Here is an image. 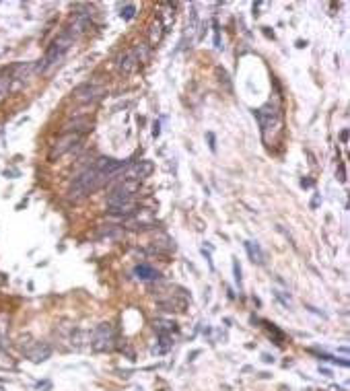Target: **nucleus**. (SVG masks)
I'll return each instance as SVG.
<instances>
[{"mask_svg":"<svg viewBox=\"0 0 350 391\" xmlns=\"http://www.w3.org/2000/svg\"><path fill=\"white\" fill-rule=\"evenodd\" d=\"M253 116L259 122L261 128V138L268 146L278 144L284 132V122H282V107L276 101H268L266 105H261L259 110L253 112Z\"/></svg>","mask_w":350,"mask_h":391,"instance_id":"obj_1","label":"nucleus"},{"mask_svg":"<svg viewBox=\"0 0 350 391\" xmlns=\"http://www.w3.org/2000/svg\"><path fill=\"white\" fill-rule=\"evenodd\" d=\"M107 181H112V175H107L105 171H99L95 167H89V169H84L80 175L70 183L68 187V198L78 202L82 198H86L89 193L97 191L99 187H103Z\"/></svg>","mask_w":350,"mask_h":391,"instance_id":"obj_2","label":"nucleus"},{"mask_svg":"<svg viewBox=\"0 0 350 391\" xmlns=\"http://www.w3.org/2000/svg\"><path fill=\"white\" fill-rule=\"evenodd\" d=\"M74 43V37L64 29L54 41H52V46L48 48V52H46V56H43L37 64H35V72H41V74H46V72H50L52 68H56L58 64L62 62V58H64V54H66L68 50H70V46Z\"/></svg>","mask_w":350,"mask_h":391,"instance_id":"obj_3","label":"nucleus"},{"mask_svg":"<svg viewBox=\"0 0 350 391\" xmlns=\"http://www.w3.org/2000/svg\"><path fill=\"white\" fill-rule=\"evenodd\" d=\"M116 346V330L112 323H99L93 336H91V348L95 352H107L114 350Z\"/></svg>","mask_w":350,"mask_h":391,"instance_id":"obj_4","label":"nucleus"},{"mask_svg":"<svg viewBox=\"0 0 350 391\" xmlns=\"http://www.w3.org/2000/svg\"><path fill=\"white\" fill-rule=\"evenodd\" d=\"M138 187H140V181L122 179L112 189V193L107 196V206H120V204H126V202H132V198H134V193L138 191Z\"/></svg>","mask_w":350,"mask_h":391,"instance_id":"obj_5","label":"nucleus"},{"mask_svg":"<svg viewBox=\"0 0 350 391\" xmlns=\"http://www.w3.org/2000/svg\"><path fill=\"white\" fill-rule=\"evenodd\" d=\"M80 142V134H74V132H68V134H62L58 136V140L52 144L50 148V161H56L58 157H62L64 153H68V150H72L76 144Z\"/></svg>","mask_w":350,"mask_h":391,"instance_id":"obj_6","label":"nucleus"},{"mask_svg":"<svg viewBox=\"0 0 350 391\" xmlns=\"http://www.w3.org/2000/svg\"><path fill=\"white\" fill-rule=\"evenodd\" d=\"M155 225L157 223H155V219H152V214L148 210H138L136 214H132L124 223V227L130 229V231H148V229H152Z\"/></svg>","mask_w":350,"mask_h":391,"instance_id":"obj_7","label":"nucleus"},{"mask_svg":"<svg viewBox=\"0 0 350 391\" xmlns=\"http://www.w3.org/2000/svg\"><path fill=\"white\" fill-rule=\"evenodd\" d=\"M101 93H103V89H101V86H97V84H93V82H84V84L76 86V89L72 91L74 99L80 101V103H93V101H97L101 97Z\"/></svg>","mask_w":350,"mask_h":391,"instance_id":"obj_8","label":"nucleus"},{"mask_svg":"<svg viewBox=\"0 0 350 391\" xmlns=\"http://www.w3.org/2000/svg\"><path fill=\"white\" fill-rule=\"evenodd\" d=\"M93 126V122L89 118H74V120H68L66 124L62 126V132L68 134V132H74V134H80V132H86Z\"/></svg>","mask_w":350,"mask_h":391,"instance_id":"obj_9","label":"nucleus"},{"mask_svg":"<svg viewBox=\"0 0 350 391\" xmlns=\"http://www.w3.org/2000/svg\"><path fill=\"white\" fill-rule=\"evenodd\" d=\"M136 66H138V60H136V56L132 54V50H128V52L120 58V62H118V70H120L122 74H132V72L136 70Z\"/></svg>","mask_w":350,"mask_h":391,"instance_id":"obj_10","label":"nucleus"},{"mask_svg":"<svg viewBox=\"0 0 350 391\" xmlns=\"http://www.w3.org/2000/svg\"><path fill=\"white\" fill-rule=\"evenodd\" d=\"M161 307L165 309V311H178V313H184L186 311V307H188V301H186V297H169V299H161Z\"/></svg>","mask_w":350,"mask_h":391,"instance_id":"obj_11","label":"nucleus"},{"mask_svg":"<svg viewBox=\"0 0 350 391\" xmlns=\"http://www.w3.org/2000/svg\"><path fill=\"white\" fill-rule=\"evenodd\" d=\"M140 208L136 206V202H126V204H120V206H109V214H114V216H122V219H130L132 214H136Z\"/></svg>","mask_w":350,"mask_h":391,"instance_id":"obj_12","label":"nucleus"},{"mask_svg":"<svg viewBox=\"0 0 350 391\" xmlns=\"http://www.w3.org/2000/svg\"><path fill=\"white\" fill-rule=\"evenodd\" d=\"M97 237L99 239H114V241H118V239L124 237V227H118V225H101L97 229Z\"/></svg>","mask_w":350,"mask_h":391,"instance_id":"obj_13","label":"nucleus"},{"mask_svg":"<svg viewBox=\"0 0 350 391\" xmlns=\"http://www.w3.org/2000/svg\"><path fill=\"white\" fill-rule=\"evenodd\" d=\"M27 354H29V358H31L33 362H43V360H48V358H50L52 348H50L48 344H35Z\"/></svg>","mask_w":350,"mask_h":391,"instance_id":"obj_14","label":"nucleus"},{"mask_svg":"<svg viewBox=\"0 0 350 391\" xmlns=\"http://www.w3.org/2000/svg\"><path fill=\"white\" fill-rule=\"evenodd\" d=\"M35 70V66L31 62H19V64H15L13 66V70H11V76L13 78H19V80H25V78H29V74Z\"/></svg>","mask_w":350,"mask_h":391,"instance_id":"obj_15","label":"nucleus"},{"mask_svg":"<svg viewBox=\"0 0 350 391\" xmlns=\"http://www.w3.org/2000/svg\"><path fill=\"white\" fill-rule=\"evenodd\" d=\"M152 243H155V249H157V251H165V253L175 251V241H173L169 235H165V233L157 235V239H155Z\"/></svg>","mask_w":350,"mask_h":391,"instance_id":"obj_16","label":"nucleus"},{"mask_svg":"<svg viewBox=\"0 0 350 391\" xmlns=\"http://www.w3.org/2000/svg\"><path fill=\"white\" fill-rule=\"evenodd\" d=\"M245 249L249 253V259L253 264H264V251H261V247L255 243V241H245Z\"/></svg>","mask_w":350,"mask_h":391,"instance_id":"obj_17","label":"nucleus"},{"mask_svg":"<svg viewBox=\"0 0 350 391\" xmlns=\"http://www.w3.org/2000/svg\"><path fill=\"white\" fill-rule=\"evenodd\" d=\"M134 272H136V276H138L140 280H159V278H161V274H159L155 268H150V266H146V264H138Z\"/></svg>","mask_w":350,"mask_h":391,"instance_id":"obj_18","label":"nucleus"},{"mask_svg":"<svg viewBox=\"0 0 350 391\" xmlns=\"http://www.w3.org/2000/svg\"><path fill=\"white\" fill-rule=\"evenodd\" d=\"M11 84H13V76L11 72H0V101H5L11 93Z\"/></svg>","mask_w":350,"mask_h":391,"instance_id":"obj_19","label":"nucleus"},{"mask_svg":"<svg viewBox=\"0 0 350 391\" xmlns=\"http://www.w3.org/2000/svg\"><path fill=\"white\" fill-rule=\"evenodd\" d=\"M9 313H0V346H7V340H9Z\"/></svg>","mask_w":350,"mask_h":391,"instance_id":"obj_20","label":"nucleus"},{"mask_svg":"<svg viewBox=\"0 0 350 391\" xmlns=\"http://www.w3.org/2000/svg\"><path fill=\"white\" fill-rule=\"evenodd\" d=\"M132 54L136 56V60H138V64H140V62H146V60H148V56H150V48L146 46V43H136L134 50H132Z\"/></svg>","mask_w":350,"mask_h":391,"instance_id":"obj_21","label":"nucleus"},{"mask_svg":"<svg viewBox=\"0 0 350 391\" xmlns=\"http://www.w3.org/2000/svg\"><path fill=\"white\" fill-rule=\"evenodd\" d=\"M152 325H155V330L159 332V336L161 334H171L175 330V323L165 321V319H155V321H152Z\"/></svg>","mask_w":350,"mask_h":391,"instance_id":"obj_22","label":"nucleus"},{"mask_svg":"<svg viewBox=\"0 0 350 391\" xmlns=\"http://www.w3.org/2000/svg\"><path fill=\"white\" fill-rule=\"evenodd\" d=\"M161 37H163V23H161V19H157L150 27V43H159Z\"/></svg>","mask_w":350,"mask_h":391,"instance_id":"obj_23","label":"nucleus"},{"mask_svg":"<svg viewBox=\"0 0 350 391\" xmlns=\"http://www.w3.org/2000/svg\"><path fill=\"white\" fill-rule=\"evenodd\" d=\"M216 74H218V80H221V84H225V91H227V93H231V91H233V86H231V78H229L227 70H225V68H221V66H216Z\"/></svg>","mask_w":350,"mask_h":391,"instance_id":"obj_24","label":"nucleus"},{"mask_svg":"<svg viewBox=\"0 0 350 391\" xmlns=\"http://www.w3.org/2000/svg\"><path fill=\"white\" fill-rule=\"evenodd\" d=\"M134 15H136V7H134V5H126V7H124V11H122V19H124V21L134 19Z\"/></svg>","mask_w":350,"mask_h":391,"instance_id":"obj_25","label":"nucleus"},{"mask_svg":"<svg viewBox=\"0 0 350 391\" xmlns=\"http://www.w3.org/2000/svg\"><path fill=\"white\" fill-rule=\"evenodd\" d=\"M171 346H173L171 336H169V334H161V348H159V352H167Z\"/></svg>","mask_w":350,"mask_h":391,"instance_id":"obj_26","label":"nucleus"},{"mask_svg":"<svg viewBox=\"0 0 350 391\" xmlns=\"http://www.w3.org/2000/svg\"><path fill=\"white\" fill-rule=\"evenodd\" d=\"M233 274H235V282L241 286V266H239V262L235 257H233Z\"/></svg>","mask_w":350,"mask_h":391,"instance_id":"obj_27","label":"nucleus"},{"mask_svg":"<svg viewBox=\"0 0 350 391\" xmlns=\"http://www.w3.org/2000/svg\"><path fill=\"white\" fill-rule=\"evenodd\" d=\"M336 175H338V181H346V169H344V165H338V171H336Z\"/></svg>","mask_w":350,"mask_h":391,"instance_id":"obj_28","label":"nucleus"},{"mask_svg":"<svg viewBox=\"0 0 350 391\" xmlns=\"http://www.w3.org/2000/svg\"><path fill=\"white\" fill-rule=\"evenodd\" d=\"M206 138H208V146H210V150H212V153H216V140H214V134H212V132H208V134H206Z\"/></svg>","mask_w":350,"mask_h":391,"instance_id":"obj_29","label":"nucleus"},{"mask_svg":"<svg viewBox=\"0 0 350 391\" xmlns=\"http://www.w3.org/2000/svg\"><path fill=\"white\" fill-rule=\"evenodd\" d=\"M340 140L346 144L348 142V130H342V132H340Z\"/></svg>","mask_w":350,"mask_h":391,"instance_id":"obj_30","label":"nucleus"},{"mask_svg":"<svg viewBox=\"0 0 350 391\" xmlns=\"http://www.w3.org/2000/svg\"><path fill=\"white\" fill-rule=\"evenodd\" d=\"M159 134H161V126H159V124H155V130H152V136H155V138H157Z\"/></svg>","mask_w":350,"mask_h":391,"instance_id":"obj_31","label":"nucleus"},{"mask_svg":"<svg viewBox=\"0 0 350 391\" xmlns=\"http://www.w3.org/2000/svg\"><path fill=\"white\" fill-rule=\"evenodd\" d=\"M301 183H303V187H311V185H313V181H311V179H303Z\"/></svg>","mask_w":350,"mask_h":391,"instance_id":"obj_32","label":"nucleus"},{"mask_svg":"<svg viewBox=\"0 0 350 391\" xmlns=\"http://www.w3.org/2000/svg\"><path fill=\"white\" fill-rule=\"evenodd\" d=\"M264 33H266L268 37H272V39H274V33H270V31H268V27H264Z\"/></svg>","mask_w":350,"mask_h":391,"instance_id":"obj_33","label":"nucleus"}]
</instances>
